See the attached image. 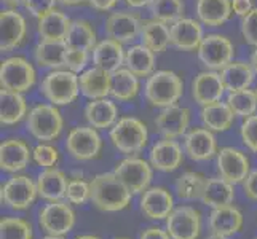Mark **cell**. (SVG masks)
I'll return each instance as SVG.
<instances>
[{"label":"cell","instance_id":"44","mask_svg":"<svg viewBox=\"0 0 257 239\" xmlns=\"http://www.w3.org/2000/svg\"><path fill=\"white\" fill-rule=\"evenodd\" d=\"M32 158L39 166L53 167L58 163V150L48 144H40L32 150Z\"/></svg>","mask_w":257,"mask_h":239},{"label":"cell","instance_id":"38","mask_svg":"<svg viewBox=\"0 0 257 239\" xmlns=\"http://www.w3.org/2000/svg\"><path fill=\"white\" fill-rule=\"evenodd\" d=\"M66 45L67 48H75V50H83V51H93L96 47V32L93 26L85 21V20H74L70 24L67 37H66Z\"/></svg>","mask_w":257,"mask_h":239},{"label":"cell","instance_id":"10","mask_svg":"<svg viewBox=\"0 0 257 239\" xmlns=\"http://www.w3.org/2000/svg\"><path fill=\"white\" fill-rule=\"evenodd\" d=\"M141 29H143V21L139 20L136 13L131 12L110 13L104 24L107 39L120 42L121 45L123 43H131L141 37Z\"/></svg>","mask_w":257,"mask_h":239},{"label":"cell","instance_id":"52","mask_svg":"<svg viewBox=\"0 0 257 239\" xmlns=\"http://www.w3.org/2000/svg\"><path fill=\"white\" fill-rule=\"evenodd\" d=\"M118 0H88V4H90L93 8L99 12H109L112 8L117 5Z\"/></svg>","mask_w":257,"mask_h":239},{"label":"cell","instance_id":"1","mask_svg":"<svg viewBox=\"0 0 257 239\" xmlns=\"http://www.w3.org/2000/svg\"><path fill=\"white\" fill-rule=\"evenodd\" d=\"M90 185L91 201L97 209L105 212H117L130 204L133 193L113 172L96 175Z\"/></svg>","mask_w":257,"mask_h":239},{"label":"cell","instance_id":"16","mask_svg":"<svg viewBox=\"0 0 257 239\" xmlns=\"http://www.w3.org/2000/svg\"><path fill=\"white\" fill-rule=\"evenodd\" d=\"M225 91L227 90L222 78H220V74H217L216 70L200 72L192 82V96L195 102H198L200 105L219 102Z\"/></svg>","mask_w":257,"mask_h":239},{"label":"cell","instance_id":"14","mask_svg":"<svg viewBox=\"0 0 257 239\" xmlns=\"http://www.w3.org/2000/svg\"><path fill=\"white\" fill-rule=\"evenodd\" d=\"M39 194L37 183H34L28 175H15L2 187V202L12 209H28Z\"/></svg>","mask_w":257,"mask_h":239},{"label":"cell","instance_id":"58","mask_svg":"<svg viewBox=\"0 0 257 239\" xmlns=\"http://www.w3.org/2000/svg\"><path fill=\"white\" fill-rule=\"evenodd\" d=\"M43 239H64V237H63V236H53V234H50V236L43 237Z\"/></svg>","mask_w":257,"mask_h":239},{"label":"cell","instance_id":"20","mask_svg":"<svg viewBox=\"0 0 257 239\" xmlns=\"http://www.w3.org/2000/svg\"><path fill=\"white\" fill-rule=\"evenodd\" d=\"M125 55L120 42H115L112 39H104L96 43V47L91 51V61L94 67H99L107 72H115L125 66Z\"/></svg>","mask_w":257,"mask_h":239},{"label":"cell","instance_id":"39","mask_svg":"<svg viewBox=\"0 0 257 239\" xmlns=\"http://www.w3.org/2000/svg\"><path fill=\"white\" fill-rule=\"evenodd\" d=\"M149 10L152 13V20L173 24L184 18L185 7L182 0H152L149 5Z\"/></svg>","mask_w":257,"mask_h":239},{"label":"cell","instance_id":"28","mask_svg":"<svg viewBox=\"0 0 257 239\" xmlns=\"http://www.w3.org/2000/svg\"><path fill=\"white\" fill-rule=\"evenodd\" d=\"M72 21L59 10H51L45 16L39 18L37 21V32L42 40L51 42H64Z\"/></svg>","mask_w":257,"mask_h":239},{"label":"cell","instance_id":"55","mask_svg":"<svg viewBox=\"0 0 257 239\" xmlns=\"http://www.w3.org/2000/svg\"><path fill=\"white\" fill-rule=\"evenodd\" d=\"M2 2L8 7V8H16L23 5V0H2Z\"/></svg>","mask_w":257,"mask_h":239},{"label":"cell","instance_id":"27","mask_svg":"<svg viewBox=\"0 0 257 239\" xmlns=\"http://www.w3.org/2000/svg\"><path fill=\"white\" fill-rule=\"evenodd\" d=\"M67 179L63 171L56 167H47L37 179V190L39 194L47 201H61L66 198L67 191Z\"/></svg>","mask_w":257,"mask_h":239},{"label":"cell","instance_id":"56","mask_svg":"<svg viewBox=\"0 0 257 239\" xmlns=\"http://www.w3.org/2000/svg\"><path fill=\"white\" fill-rule=\"evenodd\" d=\"M249 64L252 66L254 72H255V75H257V48L252 51V55H251V63H249Z\"/></svg>","mask_w":257,"mask_h":239},{"label":"cell","instance_id":"46","mask_svg":"<svg viewBox=\"0 0 257 239\" xmlns=\"http://www.w3.org/2000/svg\"><path fill=\"white\" fill-rule=\"evenodd\" d=\"M241 34L249 45L257 48V8H252L251 13L241 18Z\"/></svg>","mask_w":257,"mask_h":239},{"label":"cell","instance_id":"45","mask_svg":"<svg viewBox=\"0 0 257 239\" xmlns=\"http://www.w3.org/2000/svg\"><path fill=\"white\" fill-rule=\"evenodd\" d=\"M241 139L251 152L257 153V115L255 113L244 118L241 125Z\"/></svg>","mask_w":257,"mask_h":239},{"label":"cell","instance_id":"51","mask_svg":"<svg viewBox=\"0 0 257 239\" xmlns=\"http://www.w3.org/2000/svg\"><path fill=\"white\" fill-rule=\"evenodd\" d=\"M139 239H171V236L168 234V231L162 228H157V226H150L147 228L146 231L141 234Z\"/></svg>","mask_w":257,"mask_h":239},{"label":"cell","instance_id":"50","mask_svg":"<svg viewBox=\"0 0 257 239\" xmlns=\"http://www.w3.org/2000/svg\"><path fill=\"white\" fill-rule=\"evenodd\" d=\"M252 0H232V10L236 16L244 18L252 10Z\"/></svg>","mask_w":257,"mask_h":239},{"label":"cell","instance_id":"62","mask_svg":"<svg viewBox=\"0 0 257 239\" xmlns=\"http://www.w3.org/2000/svg\"><path fill=\"white\" fill-rule=\"evenodd\" d=\"M255 239H257V237H255Z\"/></svg>","mask_w":257,"mask_h":239},{"label":"cell","instance_id":"11","mask_svg":"<svg viewBox=\"0 0 257 239\" xmlns=\"http://www.w3.org/2000/svg\"><path fill=\"white\" fill-rule=\"evenodd\" d=\"M39 222H40V226L45 229L48 234L63 236L72 229L75 223V215H74L72 207H70L67 202L53 201L51 204H47L42 209Z\"/></svg>","mask_w":257,"mask_h":239},{"label":"cell","instance_id":"57","mask_svg":"<svg viewBox=\"0 0 257 239\" xmlns=\"http://www.w3.org/2000/svg\"><path fill=\"white\" fill-rule=\"evenodd\" d=\"M206 239H228V236H222V234H217V233H212L209 237Z\"/></svg>","mask_w":257,"mask_h":239},{"label":"cell","instance_id":"2","mask_svg":"<svg viewBox=\"0 0 257 239\" xmlns=\"http://www.w3.org/2000/svg\"><path fill=\"white\" fill-rule=\"evenodd\" d=\"M184 83L181 77L173 70H157L150 77L144 86V96L147 102L154 107H170L182 97Z\"/></svg>","mask_w":257,"mask_h":239},{"label":"cell","instance_id":"7","mask_svg":"<svg viewBox=\"0 0 257 239\" xmlns=\"http://www.w3.org/2000/svg\"><path fill=\"white\" fill-rule=\"evenodd\" d=\"M200 63L208 70H222L233 61V43L220 34H208L203 37L197 50Z\"/></svg>","mask_w":257,"mask_h":239},{"label":"cell","instance_id":"35","mask_svg":"<svg viewBox=\"0 0 257 239\" xmlns=\"http://www.w3.org/2000/svg\"><path fill=\"white\" fill-rule=\"evenodd\" d=\"M235 113L228 107L227 102H214L209 105H203L201 109V121L205 128L209 131L222 132L233 125Z\"/></svg>","mask_w":257,"mask_h":239},{"label":"cell","instance_id":"12","mask_svg":"<svg viewBox=\"0 0 257 239\" xmlns=\"http://www.w3.org/2000/svg\"><path fill=\"white\" fill-rule=\"evenodd\" d=\"M201 220L193 207H177L166 217V231L171 239H197L200 236Z\"/></svg>","mask_w":257,"mask_h":239},{"label":"cell","instance_id":"53","mask_svg":"<svg viewBox=\"0 0 257 239\" xmlns=\"http://www.w3.org/2000/svg\"><path fill=\"white\" fill-rule=\"evenodd\" d=\"M150 2H152V0H125V4L133 8H141V7L150 5Z\"/></svg>","mask_w":257,"mask_h":239},{"label":"cell","instance_id":"61","mask_svg":"<svg viewBox=\"0 0 257 239\" xmlns=\"http://www.w3.org/2000/svg\"><path fill=\"white\" fill-rule=\"evenodd\" d=\"M255 94H257V88H255Z\"/></svg>","mask_w":257,"mask_h":239},{"label":"cell","instance_id":"43","mask_svg":"<svg viewBox=\"0 0 257 239\" xmlns=\"http://www.w3.org/2000/svg\"><path fill=\"white\" fill-rule=\"evenodd\" d=\"M66 199L70 202V204H75V206L85 204L88 199H91V185L86 183L82 179L70 180L67 185Z\"/></svg>","mask_w":257,"mask_h":239},{"label":"cell","instance_id":"36","mask_svg":"<svg viewBox=\"0 0 257 239\" xmlns=\"http://www.w3.org/2000/svg\"><path fill=\"white\" fill-rule=\"evenodd\" d=\"M125 67L138 77H150L155 69V53L146 45H133L126 50Z\"/></svg>","mask_w":257,"mask_h":239},{"label":"cell","instance_id":"32","mask_svg":"<svg viewBox=\"0 0 257 239\" xmlns=\"http://www.w3.org/2000/svg\"><path fill=\"white\" fill-rule=\"evenodd\" d=\"M28 117V104L23 93L2 90L0 91V121L2 125H16Z\"/></svg>","mask_w":257,"mask_h":239},{"label":"cell","instance_id":"6","mask_svg":"<svg viewBox=\"0 0 257 239\" xmlns=\"http://www.w3.org/2000/svg\"><path fill=\"white\" fill-rule=\"evenodd\" d=\"M35 83V69L23 56H12L0 64V86L2 90L26 93Z\"/></svg>","mask_w":257,"mask_h":239},{"label":"cell","instance_id":"48","mask_svg":"<svg viewBox=\"0 0 257 239\" xmlns=\"http://www.w3.org/2000/svg\"><path fill=\"white\" fill-rule=\"evenodd\" d=\"M56 2L58 0H23V7L39 20V18L45 16L51 10H55Z\"/></svg>","mask_w":257,"mask_h":239},{"label":"cell","instance_id":"24","mask_svg":"<svg viewBox=\"0 0 257 239\" xmlns=\"http://www.w3.org/2000/svg\"><path fill=\"white\" fill-rule=\"evenodd\" d=\"M141 210L152 220H163L173 212V196L160 187L147 188L141 198Z\"/></svg>","mask_w":257,"mask_h":239},{"label":"cell","instance_id":"34","mask_svg":"<svg viewBox=\"0 0 257 239\" xmlns=\"http://www.w3.org/2000/svg\"><path fill=\"white\" fill-rule=\"evenodd\" d=\"M233 198H235L233 183H230L220 177V179H209L206 182L200 199L206 206L216 209V207L230 206L233 202Z\"/></svg>","mask_w":257,"mask_h":239},{"label":"cell","instance_id":"30","mask_svg":"<svg viewBox=\"0 0 257 239\" xmlns=\"http://www.w3.org/2000/svg\"><path fill=\"white\" fill-rule=\"evenodd\" d=\"M220 78H222L224 86L228 93L247 90L254 82V69L251 64L241 63V61H232L220 70Z\"/></svg>","mask_w":257,"mask_h":239},{"label":"cell","instance_id":"42","mask_svg":"<svg viewBox=\"0 0 257 239\" xmlns=\"http://www.w3.org/2000/svg\"><path fill=\"white\" fill-rule=\"evenodd\" d=\"M0 239H32V228L23 218H4L0 222Z\"/></svg>","mask_w":257,"mask_h":239},{"label":"cell","instance_id":"31","mask_svg":"<svg viewBox=\"0 0 257 239\" xmlns=\"http://www.w3.org/2000/svg\"><path fill=\"white\" fill-rule=\"evenodd\" d=\"M66 42L40 40L34 50V59L43 69H63L66 67Z\"/></svg>","mask_w":257,"mask_h":239},{"label":"cell","instance_id":"8","mask_svg":"<svg viewBox=\"0 0 257 239\" xmlns=\"http://www.w3.org/2000/svg\"><path fill=\"white\" fill-rule=\"evenodd\" d=\"M113 174L123 182V185L133 193H143L149 188L152 180V169L147 161L141 158H126L115 167Z\"/></svg>","mask_w":257,"mask_h":239},{"label":"cell","instance_id":"33","mask_svg":"<svg viewBox=\"0 0 257 239\" xmlns=\"http://www.w3.org/2000/svg\"><path fill=\"white\" fill-rule=\"evenodd\" d=\"M141 42L149 50H152L155 55L163 53L168 47L171 45V29L166 23L149 20L143 23L141 29Z\"/></svg>","mask_w":257,"mask_h":239},{"label":"cell","instance_id":"15","mask_svg":"<svg viewBox=\"0 0 257 239\" xmlns=\"http://www.w3.org/2000/svg\"><path fill=\"white\" fill-rule=\"evenodd\" d=\"M217 169L220 177L230 183H241L249 174V159L240 150L225 147L217 153Z\"/></svg>","mask_w":257,"mask_h":239},{"label":"cell","instance_id":"29","mask_svg":"<svg viewBox=\"0 0 257 239\" xmlns=\"http://www.w3.org/2000/svg\"><path fill=\"white\" fill-rule=\"evenodd\" d=\"M243 225V215L236 207L224 206L212 209L209 215V228L212 233L222 234V236H232L241 229Z\"/></svg>","mask_w":257,"mask_h":239},{"label":"cell","instance_id":"23","mask_svg":"<svg viewBox=\"0 0 257 239\" xmlns=\"http://www.w3.org/2000/svg\"><path fill=\"white\" fill-rule=\"evenodd\" d=\"M182 148L173 139L160 140L150 150V164L163 172L176 171L182 164Z\"/></svg>","mask_w":257,"mask_h":239},{"label":"cell","instance_id":"3","mask_svg":"<svg viewBox=\"0 0 257 239\" xmlns=\"http://www.w3.org/2000/svg\"><path fill=\"white\" fill-rule=\"evenodd\" d=\"M40 93L53 105L72 104L80 93L78 75L67 69L51 70L40 83Z\"/></svg>","mask_w":257,"mask_h":239},{"label":"cell","instance_id":"59","mask_svg":"<svg viewBox=\"0 0 257 239\" xmlns=\"http://www.w3.org/2000/svg\"><path fill=\"white\" fill-rule=\"evenodd\" d=\"M77 239H99V237H96V236H80V237H77Z\"/></svg>","mask_w":257,"mask_h":239},{"label":"cell","instance_id":"60","mask_svg":"<svg viewBox=\"0 0 257 239\" xmlns=\"http://www.w3.org/2000/svg\"><path fill=\"white\" fill-rule=\"evenodd\" d=\"M118 239H126V237H118Z\"/></svg>","mask_w":257,"mask_h":239},{"label":"cell","instance_id":"47","mask_svg":"<svg viewBox=\"0 0 257 239\" xmlns=\"http://www.w3.org/2000/svg\"><path fill=\"white\" fill-rule=\"evenodd\" d=\"M86 64H88V51L67 48V53H66V69L67 70H72L75 74L83 72Z\"/></svg>","mask_w":257,"mask_h":239},{"label":"cell","instance_id":"4","mask_svg":"<svg viewBox=\"0 0 257 239\" xmlns=\"http://www.w3.org/2000/svg\"><path fill=\"white\" fill-rule=\"evenodd\" d=\"M149 132L143 121L135 117L120 118L110 129V140L121 153L135 155L147 145Z\"/></svg>","mask_w":257,"mask_h":239},{"label":"cell","instance_id":"19","mask_svg":"<svg viewBox=\"0 0 257 239\" xmlns=\"http://www.w3.org/2000/svg\"><path fill=\"white\" fill-rule=\"evenodd\" d=\"M171 29V45L182 51L198 50L203 40V29L200 21H195L192 18H181L170 26Z\"/></svg>","mask_w":257,"mask_h":239},{"label":"cell","instance_id":"40","mask_svg":"<svg viewBox=\"0 0 257 239\" xmlns=\"http://www.w3.org/2000/svg\"><path fill=\"white\" fill-rule=\"evenodd\" d=\"M227 104L235 113V117L247 118V117H251V115H254L257 110V94L255 91L249 90V88H247V90L233 91L228 94Z\"/></svg>","mask_w":257,"mask_h":239},{"label":"cell","instance_id":"13","mask_svg":"<svg viewBox=\"0 0 257 239\" xmlns=\"http://www.w3.org/2000/svg\"><path fill=\"white\" fill-rule=\"evenodd\" d=\"M28 34L24 16L16 8H7L0 13V50L8 53L18 48Z\"/></svg>","mask_w":257,"mask_h":239},{"label":"cell","instance_id":"17","mask_svg":"<svg viewBox=\"0 0 257 239\" xmlns=\"http://www.w3.org/2000/svg\"><path fill=\"white\" fill-rule=\"evenodd\" d=\"M190 121V110L181 105H170V107L162 109L155 120L158 132L165 139H176L185 134Z\"/></svg>","mask_w":257,"mask_h":239},{"label":"cell","instance_id":"54","mask_svg":"<svg viewBox=\"0 0 257 239\" xmlns=\"http://www.w3.org/2000/svg\"><path fill=\"white\" fill-rule=\"evenodd\" d=\"M59 4H63V5H66V7H74V5H80V4H83L85 0H58Z\"/></svg>","mask_w":257,"mask_h":239},{"label":"cell","instance_id":"21","mask_svg":"<svg viewBox=\"0 0 257 239\" xmlns=\"http://www.w3.org/2000/svg\"><path fill=\"white\" fill-rule=\"evenodd\" d=\"M32 153L28 144L20 139H7L0 145V167L7 172L23 171L29 164Z\"/></svg>","mask_w":257,"mask_h":239},{"label":"cell","instance_id":"18","mask_svg":"<svg viewBox=\"0 0 257 239\" xmlns=\"http://www.w3.org/2000/svg\"><path fill=\"white\" fill-rule=\"evenodd\" d=\"M184 148L193 161H206L217 153L216 137L208 128H195L184 137Z\"/></svg>","mask_w":257,"mask_h":239},{"label":"cell","instance_id":"49","mask_svg":"<svg viewBox=\"0 0 257 239\" xmlns=\"http://www.w3.org/2000/svg\"><path fill=\"white\" fill-rule=\"evenodd\" d=\"M243 187H244V193L247 194V198L257 201V169L247 174Z\"/></svg>","mask_w":257,"mask_h":239},{"label":"cell","instance_id":"41","mask_svg":"<svg viewBox=\"0 0 257 239\" xmlns=\"http://www.w3.org/2000/svg\"><path fill=\"white\" fill-rule=\"evenodd\" d=\"M206 179L197 172H184L176 182L177 196L182 199H197L201 198L203 190H205Z\"/></svg>","mask_w":257,"mask_h":239},{"label":"cell","instance_id":"22","mask_svg":"<svg viewBox=\"0 0 257 239\" xmlns=\"http://www.w3.org/2000/svg\"><path fill=\"white\" fill-rule=\"evenodd\" d=\"M110 80L112 74L99 67L85 69L78 75L80 82V93L88 99H102V97L110 96Z\"/></svg>","mask_w":257,"mask_h":239},{"label":"cell","instance_id":"25","mask_svg":"<svg viewBox=\"0 0 257 239\" xmlns=\"http://www.w3.org/2000/svg\"><path fill=\"white\" fill-rule=\"evenodd\" d=\"M198 21L208 28H219L232 16V0H197L195 5Z\"/></svg>","mask_w":257,"mask_h":239},{"label":"cell","instance_id":"5","mask_svg":"<svg viewBox=\"0 0 257 239\" xmlns=\"http://www.w3.org/2000/svg\"><path fill=\"white\" fill-rule=\"evenodd\" d=\"M26 128L37 140L48 142V140H55L63 131V117L56 105L39 104L29 110Z\"/></svg>","mask_w":257,"mask_h":239},{"label":"cell","instance_id":"26","mask_svg":"<svg viewBox=\"0 0 257 239\" xmlns=\"http://www.w3.org/2000/svg\"><path fill=\"white\" fill-rule=\"evenodd\" d=\"M118 109L113 101L102 97V99H91L85 107V118L88 125L96 129L110 128L117 123Z\"/></svg>","mask_w":257,"mask_h":239},{"label":"cell","instance_id":"9","mask_svg":"<svg viewBox=\"0 0 257 239\" xmlns=\"http://www.w3.org/2000/svg\"><path fill=\"white\" fill-rule=\"evenodd\" d=\"M101 137L93 126H78L69 132L66 139V148L75 159L88 161L99 155Z\"/></svg>","mask_w":257,"mask_h":239},{"label":"cell","instance_id":"37","mask_svg":"<svg viewBox=\"0 0 257 239\" xmlns=\"http://www.w3.org/2000/svg\"><path fill=\"white\" fill-rule=\"evenodd\" d=\"M139 77L135 75L125 69H118L112 72V80H110V96L113 99L121 101V102H126L135 99L139 93Z\"/></svg>","mask_w":257,"mask_h":239}]
</instances>
